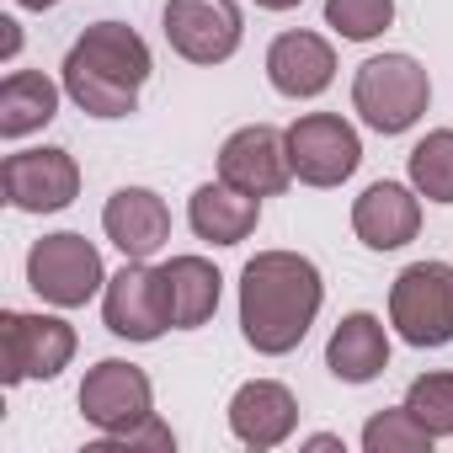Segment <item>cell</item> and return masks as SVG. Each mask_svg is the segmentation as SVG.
Here are the masks:
<instances>
[{
	"label": "cell",
	"mask_w": 453,
	"mask_h": 453,
	"mask_svg": "<svg viewBox=\"0 0 453 453\" xmlns=\"http://www.w3.org/2000/svg\"><path fill=\"white\" fill-rule=\"evenodd\" d=\"M17 54H22V22L17 17H0V59L12 65Z\"/></svg>",
	"instance_id": "obj_27"
},
{
	"label": "cell",
	"mask_w": 453,
	"mask_h": 453,
	"mask_svg": "<svg viewBox=\"0 0 453 453\" xmlns=\"http://www.w3.org/2000/svg\"><path fill=\"white\" fill-rule=\"evenodd\" d=\"M102 235L123 251V262H155L171 246V203L155 187H118L102 203Z\"/></svg>",
	"instance_id": "obj_13"
},
{
	"label": "cell",
	"mask_w": 453,
	"mask_h": 453,
	"mask_svg": "<svg viewBox=\"0 0 453 453\" xmlns=\"http://www.w3.org/2000/svg\"><path fill=\"white\" fill-rule=\"evenodd\" d=\"M405 405L421 416V426L442 442L453 437V373L448 368H432V373H416L405 384Z\"/></svg>",
	"instance_id": "obj_25"
},
{
	"label": "cell",
	"mask_w": 453,
	"mask_h": 453,
	"mask_svg": "<svg viewBox=\"0 0 453 453\" xmlns=\"http://www.w3.org/2000/svg\"><path fill=\"white\" fill-rule=\"evenodd\" d=\"M102 326L118 336V342H134V347H150L160 342L171 326V304H165V278L155 262H123L107 288H102Z\"/></svg>",
	"instance_id": "obj_9"
},
{
	"label": "cell",
	"mask_w": 453,
	"mask_h": 453,
	"mask_svg": "<svg viewBox=\"0 0 453 453\" xmlns=\"http://www.w3.org/2000/svg\"><path fill=\"white\" fill-rule=\"evenodd\" d=\"M352 235L368 251H405L421 235V192L411 181H368L352 197Z\"/></svg>",
	"instance_id": "obj_12"
},
{
	"label": "cell",
	"mask_w": 453,
	"mask_h": 453,
	"mask_svg": "<svg viewBox=\"0 0 453 453\" xmlns=\"http://www.w3.org/2000/svg\"><path fill=\"white\" fill-rule=\"evenodd\" d=\"M326 27L342 43H373L395 27V0H326Z\"/></svg>",
	"instance_id": "obj_24"
},
{
	"label": "cell",
	"mask_w": 453,
	"mask_h": 453,
	"mask_svg": "<svg viewBox=\"0 0 453 453\" xmlns=\"http://www.w3.org/2000/svg\"><path fill=\"white\" fill-rule=\"evenodd\" d=\"M160 278H165V304H171V326L176 331H203L219 315L224 278H219V267L208 257L181 251V257L160 262Z\"/></svg>",
	"instance_id": "obj_19"
},
{
	"label": "cell",
	"mask_w": 453,
	"mask_h": 453,
	"mask_svg": "<svg viewBox=\"0 0 453 453\" xmlns=\"http://www.w3.org/2000/svg\"><path fill=\"white\" fill-rule=\"evenodd\" d=\"M257 224H262V197L219 181V176L187 197V230L208 246H241L257 235Z\"/></svg>",
	"instance_id": "obj_16"
},
{
	"label": "cell",
	"mask_w": 453,
	"mask_h": 453,
	"mask_svg": "<svg viewBox=\"0 0 453 453\" xmlns=\"http://www.w3.org/2000/svg\"><path fill=\"white\" fill-rule=\"evenodd\" d=\"M81 352L75 326L65 310H0V379L6 389L27 379H59Z\"/></svg>",
	"instance_id": "obj_3"
},
{
	"label": "cell",
	"mask_w": 453,
	"mask_h": 453,
	"mask_svg": "<svg viewBox=\"0 0 453 453\" xmlns=\"http://www.w3.org/2000/svg\"><path fill=\"white\" fill-rule=\"evenodd\" d=\"M299 448H310V453H347V442H342L336 432H315V437H304Z\"/></svg>",
	"instance_id": "obj_28"
},
{
	"label": "cell",
	"mask_w": 453,
	"mask_h": 453,
	"mask_svg": "<svg viewBox=\"0 0 453 453\" xmlns=\"http://www.w3.org/2000/svg\"><path fill=\"white\" fill-rule=\"evenodd\" d=\"M326 310V278L304 251H257L241 267V336L257 357H288L304 347L310 326Z\"/></svg>",
	"instance_id": "obj_1"
},
{
	"label": "cell",
	"mask_w": 453,
	"mask_h": 453,
	"mask_svg": "<svg viewBox=\"0 0 453 453\" xmlns=\"http://www.w3.org/2000/svg\"><path fill=\"white\" fill-rule=\"evenodd\" d=\"M283 139H288L294 181H304V187L331 192V187L352 181L357 165H363V134L342 112H299L283 128Z\"/></svg>",
	"instance_id": "obj_6"
},
{
	"label": "cell",
	"mask_w": 453,
	"mask_h": 453,
	"mask_svg": "<svg viewBox=\"0 0 453 453\" xmlns=\"http://www.w3.org/2000/svg\"><path fill=\"white\" fill-rule=\"evenodd\" d=\"M251 6H257V12H299L304 0H251Z\"/></svg>",
	"instance_id": "obj_29"
},
{
	"label": "cell",
	"mask_w": 453,
	"mask_h": 453,
	"mask_svg": "<svg viewBox=\"0 0 453 453\" xmlns=\"http://www.w3.org/2000/svg\"><path fill=\"white\" fill-rule=\"evenodd\" d=\"M65 81H49L43 70H12L0 81V139H33L59 118Z\"/></svg>",
	"instance_id": "obj_20"
},
{
	"label": "cell",
	"mask_w": 453,
	"mask_h": 453,
	"mask_svg": "<svg viewBox=\"0 0 453 453\" xmlns=\"http://www.w3.org/2000/svg\"><path fill=\"white\" fill-rule=\"evenodd\" d=\"M75 405L86 426H96V437H123L155 416V384L128 357H96L75 389Z\"/></svg>",
	"instance_id": "obj_8"
},
{
	"label": "cell",
	"mask_w": 453,
	"mask_h": 453,
	"mask_svg": "<svg viewBox=\"0 0 453 453\" xmlns=\"http://www.w3.org/2000/svg\"><path fill=\"white\" fill-rule=\"evenodd\" d=\"M22 12H54V6H65V0H17Z\"/></svg>",
	"instance_id": "obj_30"
},
{
	"label": "cell",
	"mask_w": 453,
	"mask_h": 453,
	"mask_svg": "<svg viewBox=\"0 0 453 453\" xmlns=\"http://www.w3.org/2000/svg\"><path fill=\"white\" fill-rule=\"evenodd\" d=\"M160 33H165L176 59L213 70V65H230L241 54L246 12H241V0H165Z\"/></svg>",
	"instance_id": "obj_7"
},
{
	"label": "cell",
	"mask_w": 453,
	"mask_h": 453,
	"mask_svg": "<svg viewBox=\"0 0 453 453\" xmlns=\"http://www.w3.org/2000/svg\"><path fill=\"white\" fill-rule=\"evenodd\" d=\"M389 352H395V347H389V326H384L373 310L342 315L336 331L326 336V368H331V379H342V384H373V379H384Z\"/></svg>",
	"instance_id": "obj_17"
},
{
	"label": "cell",
	"mask_w": 453,
	"mask_h": 453,
	"mask_svg": "<svg viewBox=\"0 0 453 453\" xmlns=\"http://www.w3.org/2000/svg\"><path fill=\"white\" fill-rule=\"evenodd\" d=\"M219 181H230V187H241V192H251V197H283L288 192V181H294V165H288V139H283V128H273V123H246V128H235L230 139L219 144Z\"/></svg>",
	"instance_id": "obj_11"
},
{
	"label": "cell",
	"mask_w": 453,
	"mask_h": 453,
	"mask_svg": "<svg viewBox=\"0 0 453 453\" xmlns=\"http://www.w3.org/2000/svg\"><path fill=\"white\" fill-rule=\"evenodd\" d=\"M59 81H65V96L86 118H96V123H118V118H134L139 112V91L134 86H123V81H112V75H102V70H91V65H81L70 54L59 65Z\"/></svg>",
	"instance_id": "obj_21"
},
{
	"label": "cell",
	"mask_w": 453,
	"mask_h": 453,
	"mask_svg": "<svg viewBox=\"0 0 453 453\" xmlns=\"http://www.w3.org/2000/svg\"><path fill=\"white\" fill-rule=\"evenodd\" d=\"M0 192L17 213H65L81 197V160L59 144H38V150H17L0 165Z\"/></svg>",
	"instance_id": "obj_10"
},
{
	"label": "cell",
	"mask_w": 453,
	"mask_h": 453,
	"mask_svg": "<svg viewBox=\"0 0 453 453\" xmlns=\"http://www.w3.org/2000/svg\"><path fill=\"white\" fill-rule=\"evenodd\" d=\"M357 442H363V453H426L437 437L421 426V416L400 400V405H384V411H373L368 421H363V432H357Z\"/></svg>",
	"instance_id": "obj_23"
},
{
	"label": "cell",
	"mask_w": 453,
	"mask_h": 453,
	"mask_svg": "<svg viewBox=\"0 0 453 453\" xmlns=\"http://www.w3.org/2000/svg\"><path fill=\"white\" fill-rule=\"evenodd\" d=\"M389 331L405 347L437 352L453 342V262H411L389 283Z\"/></svg>",
	"instance_id": "obj_5"
},
{
	"label": "cell",
	"mask_w": 453,
	"mask_h": 453,
	"mask_svg": "<svg viewBox=\"0 0 453 453\" xmlns=\"http://www.w3.org/2000/svg\"><path fill=\"white\" fill-rule=\"evenodd\" d=\"M224 416H230V432H235L241 448L267 453V448H283L299 432V395L283 379H246L230 395V411Z\"/></svg>",
	"instance_id": "obj_14"
},
{
	"label": "cell",
	"mask_w": 453,
	"mask_h": 453,
	"mask_svg": "<svg viewBox=\"0 0 453 453\" xmlns=\"http://www.w3.org/2000/svg\"><path fill=\"white\" fill-rule=\"evenodd\" d=\"M432 107V75L416 54H373L357 65L352 75V112L363 118V128L395 139L411 134Z\"/></svg>",
	"instance_id": "obj_2"
},
{
	"label": "cell",
	"mask_w": 453,
	"mask_h": 453,
	"mask_svg": "<svg viewBox=\"0 0 453 453\" xmlns=\"http://www.w3.org/2000/svg\"><path fill=\"white\" fill-rule=\"evenodd\" d=\"M405 181L421 192V203L453 208V128H432L405 155Z\"/></svg>",
	"instance_id": "obj_22"
},
{
	"label": "cell",
	"mask_w": 453,
	"mask_h": 453,
	"mask_svg": "<svg viewBox=\"0 0 453 453\" xmlns=\"http://www.w3.org/2000/svg\"><path fill=\"white\" fill-rule=\"evenodd\" d=\"M107 278L112 273L102 262V246L86 241L81 230H54L27 251V288L49 310H86L91 299H102Z\"/></svg>",
	"instance_id": "obj_4"
},
{
	"label": "cell",
	"mask_w": 453,
	"mask_h": 453,
	"mask_svg": "<svg viewBox=\"0 0 453 453\" xmlns=\"http://www.w3.org/2000/svg\"><path fill=\"white\" fill-rule=\"evenodd\" d=\"M70 59H81V65H91V70H102V75H112V81H123V86H134V91H144V81L155 75V54H150V43L128 27V22H91L75 43H70Z\"/></svg>",
	"instance_id": "obj_18"
},
{
	"label": "cell",
	"mask_w": 453,
	"mask_h": 453,
	"mask_svg": "<svg viewBox=\"0 0 453 453\" xmlns=\"http://www.w3.org/2000/svg\"><path fill=\"white\" fill-rule=\"evenodd\" d=\"M336 81V49L326 33L288 27L267 43V86L288 102H315Z\"/></svg>",
	"instance_id": "obj_15"
},
{
	"label": "cell",
	"mask_w": 453,
	"mask_h": 453,
	"mask_svg": "<svg viewBox=\"0 0 453 453\" xmlns=\"http://www.w3.org/2000/svg\"><path fill=\"white\" fill-rule=\"evenodd\" d=\"M96 448H155V453H171L176 448V432L160 421V411L150 416V421H139L134 432H123V437H96Z\"/></svg>",
	"instance_id": "obj_26"
}]
</instances>
